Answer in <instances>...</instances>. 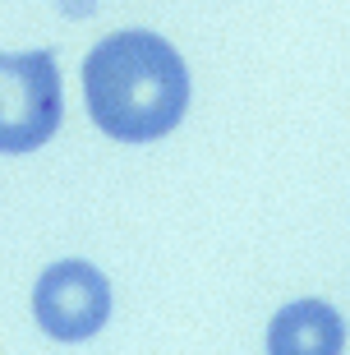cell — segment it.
<instances>
[{
	"mask_svg": "<svg viewBox=\"0 0 350 355\" xmlns=\"http://www.w3.org/2000/svg\"><path fill=\"white\" fill-rule=\"evenodd\" d=\"M83 97L102 134L120 144H152L184 120L189 69L157 33H111L83 60Z\"/></svg>",
	"mask_w": 350,
	"mask_h": 355,
	"instance_id": "obj_1",
	"label": "cell"
},
{
	"mask_svg": "<svg viewBox=\"0 0 350 355\" xmlns=\"http://www.w3.org/2000/svg\"><path fill=\"white\" fill-rule=\"evenodd\" d=\"M60 130V69L51 51H0V153H37Z\"/></svg>",
	"mask_w": 350,
	"mask_h": 355,
	"instance_id": "obj_2",
	"label": "cell"
},
{
	"mask_svg": "<svg viewBox=\"0 0 350 355\" xmlns=\"http://www.w3.org/2000/svg\"><path fill=\"white\" fill-rule=\"evenodd\" d=\"M33 314L55 342H88L111 318V282L83 259H60L37 277Z\"/></svg>",
	"mask_w": 350,
	"mask_h": 355,
	"instance_id": "obj_3",
	"label": "cell"
},
{
	"mask_svg": "<svg viewBox=\"0 0 350 355\" xmlns=\"http://www.w3.org/2000/svg\"><path fill=\"white\" fill-rule=\"evenodd\" d=\"M341 346H346V323L323 300L286 304L268 328V351L272 355H337Z\"/></svg>",
	"mask_w": 350,
	"mask_h": 355,
	"instance_id": "obj_4",
	"label": "cell"
}]
</instances>
